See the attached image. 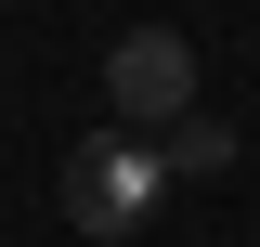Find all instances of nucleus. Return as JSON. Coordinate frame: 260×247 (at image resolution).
<instances>
[{
	"instance_id": "obj_3",
	"label": "nucleus",
	"mask_w": 260,
	"mask_h": 247,
	"mask_svg": "<svg viewBox=\"0 0 260 247\" xmlns=\"http://www.w3.org/2000/svg\"><path fill=\"white\" fill-rule=\"evenodd\" d=\"M156 169H234V130H221V117H182V130H156Z\"/></svg>"
},
{
	"instance_id": "obj_2",
	"label": "nucleus",
	"mask_w": 260,
	"mask_h": 247,
	"mask_svg": "<svg viewBox=\"0 0 260 247\" xmlns=\"http://www.w3.org/2000/svg\"><path fill=\"white\" fill-rule=\"evenodd\" d=\"M104 104H117V130H182L195 117V39L182 26H117L104 39Z\"/></svg>"
},
{
	"instance_id": "obj_1",
	"label": "nucleus",
	"mask_w": 260,
	"mask_h": 247,
	"mask_svg": "<svg viewBox=\"0 0 260 247\" xmlns=\"http://www.w3.org/2000/svg\"><path fill=\"white\" fill-rule=\"evenodd\" d=\"M65 221H78V234L91 247H117V234H143V221H156V195H169V169H156V143H143V130H91V143H65Z\"/></svg>"
}]
</instances>
